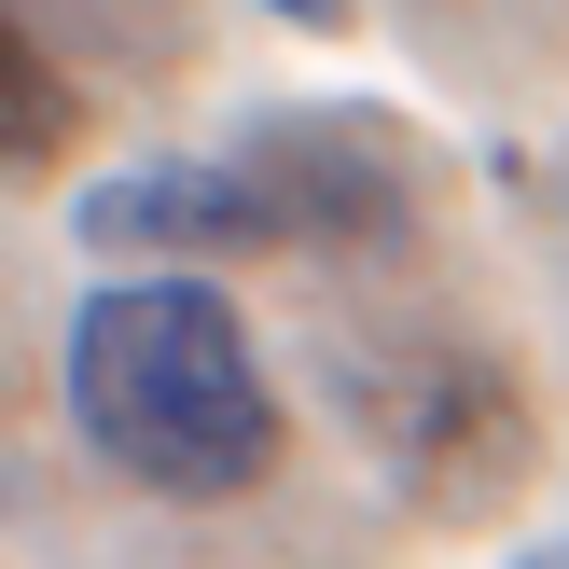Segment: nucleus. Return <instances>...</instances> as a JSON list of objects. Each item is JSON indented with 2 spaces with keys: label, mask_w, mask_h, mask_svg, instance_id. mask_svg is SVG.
I'll list each match as a JSON object with an SVG mask.
<instances>
[{
  "label": "nucleus",
  "mask_w": 569,
  "mask_h": 569,
  "mask_svg": "<svg viewBox=\"0 0 569 569\" xmlns=\"http://www.w3.org/2000/svg\"><path fill=\"white\" fill-rule=\"evenodd\" d=\"M56 389H70V431L153 500H237L292 445L264 348H250V320L209 278H111V292H83Z\"/></svg>",
  "instance_id": "f257e3e1"
},
{
  "label": "nucleus",
  "mask_w": 569,
  "mask_h": 569,
  "mask_svg": "<svg viewBox=\"0 0 569 569\" xmlns=\"http://www.w3.org/2000/svg\"><path fill=\"white\" fill-rule=\"evenodd\" d=\"M14 167H42L56 139H70V83H56V56H42V28H14Z\"/></svg>",
  "instance_id": "20e7f679"
},
{
  "label": "nucleus",
  "mask_w": 569,
  "mask_h": 569,
  "mask_svg": "<svg viewBox=\"0 0 569 569\" xmlns=\"http://www.w3.org/2000/svg\"><path fill=\"white\" fill-rule=\"evenodd\" d=\"M278 28H348V0H264Z\"/></svg>",
  "instance_id": "39448f33"
},
{
  "label": "nucleus",
  "mask_w": 569,
  "mask_h": 569,
  "mask_svg": "<svg viewBox=\"0 0 569 569\" xmlns=\"http://www.w3.org/2000/svg\"><path fill=\"white\" fill-rule=\"evenodd\" d=\"M515 569H569V542H542V556H515Z\"/></svg>",
  "instance_id": "423d86ee"
},
{
  "label": "nucleus",
  "mask_w": 569,
  "mask_h": 569,
  "mask_svg": "<svg viewBox=\"0 0 569 569\" xmlns=\"http://www.w3.org/2000/svg\"><path fill=\"white\" fill-rule=\"evenodd\" d=\"M237 167L264 181L278 237H403V153L348 111H264Z\"/></svg>",
  "instance_id": "f03ea898"
},
{
  "label": "nucleus",
  "mask_w": 569,
  "mask_h": 569,
  "mask_svg": "<svg viewBox=\"0 0 569 569\" xmlns=\"http://www.w3.org/2000/svg\"><path fill=\"white\" fill-rule=\"evenodd\" d=\"M83 250H278V209L237 153L209 167H111L83 194Z\"/></svg>",
  "instance_id": "7ed1b4c3"
}]
</instances>
